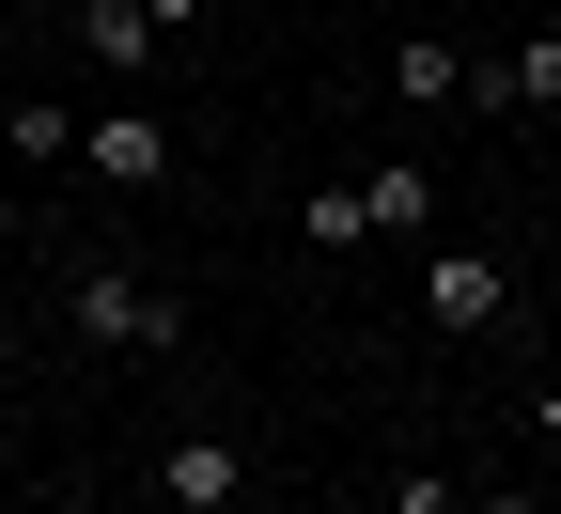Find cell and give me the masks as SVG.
Masks as SVG:
<instances>
[{
	"label": "cell",
	"instance_id": "11",
	"mask_svg": "<svg viewBox=\"0 0 561 514\" xmlns=\"http://www.w3.org/2000/svg\"><path fill=\"white\" fill-rule=\"evenodd\" d=\"M375 514H468V483H453V468H390V483H375Z\"/></svg>",
	"mask_w": 561,
	"mask_h": 514
},
{
	"label": "cell",
	"instance_id": "6",
	"mask_svg": "<svg viewBox=\"0 0 561 514\" xmlns=\"http://www.w3.org/2000/svg\"><path fill=\"white\" fill-rule=\"evenodd\" d=\"M468 110H561V16H546L515 62H468Z\"/></svg>",
	"mask_w": 561,
	"mask_h": 514
},
{
	"label": "cell",
	"instance_id": "4",
	"mask_svg": "<svg viewBox=\"0 0 561 514\" xmlns=\"http://www.w3.org/2000/svg\"><path fill=\"white\" fill-rule=\"evenodd\" d=\"M421 312H437L453 343L515 328V265H500V250H421Z\"/></svg>",
	"mask_w": 561,
	"mask_h": 514
},
{
	"label": "cell",
	"instance_id": "13",
	"mask_svg": "<svg viewBox=\"0 0 561 514\" xmlns=\"http://www.w3.org/2000/svg\"><path fill=\"white\" fill-rule=\"evenodd\" d=\"M468 514H546V499H515V483H468Z\"/></svg>",
	"mask_w": 561,
	"mask_h": 514
},
{
	"label": "cell",
	"instance_id": "2",
	"mask_svg": "<svg viewBox=\"0 0 561 514\" xmlns=\"http://www.w3.org/2000/svg\"><path fill=\"white\" fill-rule=\"evenodd\" d=\"M157 514H250V436L172 421V436H157Z\"/></svg>",
	"mask_w": 561,
	"mask_h": 514
},
{
	"label": "cell",
	"instance_id": "1",
	"mask_svg": "<svg viewBox=\"0 0 561 514\" xmlns=\"http://www.w3.org/2000/svg\"><path fill=\"white\" fill-rule=\"evenodd\" d=\"M62 328H79V358H172L187 343V297L140 281V265H110V250H79V265H62Z\"/></svg>",
	"mask_w": 561,
	"mask_h": 514
},
{
	"label": "cell",
	"instance_id": "14",
	"mask_svg": "<svg viewBox=\"0 0 561 514\" xmlns=\"http://www.w3.org/2000/svg\"><path fill=\"white\" fill-rule=\"evenodd\" d=\"M530 436H546V453H561V390H530Z\"/></svg>",
	"mask_w": 561,
	"mask_h": 514
},
{
	"label": "cell",
	"instance_id": "10",
	"mask_svg": "<svg viewBox=\"0 0 561 514\" xmlns=\"http://www.w3.org/2000/svg\"><path fill=\"white\" fill-rule=\"evenodd\" d=\"M297 235H312V250H375V218H359V187H312V203H297Z\"/></svg>",
	"mask_w": 561,
	"mask_h": 514
},
{
	"label": "cell",
	"instance_id": "8",
	"mask_svg": "<svg viewBox=\"0 0 561 514\" xmlns=\"http://www.w3.org/2000/svg\"><path fill=\"white\" fill-rule=\"evenodd\" d=\"M0 157H16V172H62V157H79V110H62V94H16V110H0Z\"/></svg>",
	"mask_w": 561,
	"mask_h": 514
},
{
	"label": "cell",
	"instance_id": "3",
	"mask_svg": "<svg viewBox=\"0 0 561 514\" xmlns=\"http://www.w3.org/2000/svg\"><path fill=\"white\" fill-rule=\"evenodd\" d=\"M79 172H94L110 203H157V187H172V125H157V110H79Z\"/></svg>",
	"mask_w": 561,
	"mask_h": 514
},
{
	"label": "cell",
	"instance_id": "12",
	"mask_svg": "<svg viewBox=\"0 0 561 514\" xmlns=\"http://www.w3.org/2000/svg\"><path fill=\"white\" fill-rule=\"evenodd\" d=\"M140 16H157V47H172V32H203V16H219V0H140Z\"/></svg>",
	"mask_w": 561,
	"mask_h": 514
},
{
	"label": "cell",
	"instance_id": "7",
	"mask_svg": "<svg viewBox=\"0 0 561 514\" xmlns=\"http://www.w3.org/2000/svg\"><path fill=\"white\" fill-rule=\"evenodd\" d=\"M390 94H405V110H468V47H453V32H405V47H390Z\"/></svg>",
	"mask_w": 561,
	"mask_h": 514
},
{
	"label": "cell",
	"instance_id": "5",
	"mask_svg": "<svg viewBox=\"0 0 561 514\" xmlns=\"http://www.w3.org/2000/svg\"><path fill=\"white\" fill-rule=\"evenodd\" d=\"M62 32H79V62H94V79H157V16H140V0H79Z\"/></svg>",
	"mask_w": 561,
	"mask_h": 514
},
{
	"label": "cell",
	"instance_id": "9",
	"mask_svg": "<svg viewBox=\"0 0 561 514\" xmlns=\"http://www.w3.org/2000/svg\"><path fill=\"white\" fill-rule=\"evenodd\" d=\"M359 218H375V235H437V187H421V157H375V172H359Z\"/></svg>",
	"mask_w": 561,
	"mask_h": 514
},
{
	"label": "cell",
	"instance_id": "16",
	"mask_svg": "<svg viewBox=\"0 0 561 514\" xmlns=\"http://www.w3.org/2000/svg\"><path fill=\"white\" fill-rule=\"evenodd\" d=\"M546 16H561V0H546Z\"/></svg>",
	"mask_w": 561,
	"mask_h": 514
},
{
	"label": "cell",
	"instance_id": "15",
	"mask_svg": "<svg viewBox=\"0 0 561 514\" xmlns=\"http://www.w3.org/2000/svg\"><path fill=\"white\" fill-rule=\"evenodd\" d=\"M0 375H16V297H0Z\"/></svg>",
	"mask_w": 561,
	"mask_h": 514
}]
</instances>
